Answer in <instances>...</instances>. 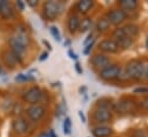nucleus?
<instances>
[{
  "label": "nucleus",
  "instance_id": "18",
  "mask_svg": "<svg viewBox=\"0 0 148 137\" xmlns=\"http://www.w3.org/2000/svg\"><path fill=\"white\" fill-rule=\"evenodd\" d=\"M121 29H123L124 33L127 37L132 38V39H134V37H136L139 35V31H140L139 26L136 24H134V23H127L124 26H121Z\"/></svg>",
  "mask_w": 148,
  "mask_h": 137
},
{
  "label": "nucleus",
  "instance_id": "34",
  "mask_svg": "<svg viewBox=\"0 0 148 137\" xmlns=\"http://www.w3.org/2000/svg\"><path fill=\"white\" fill-rule=\"evenodd\" d=\"M67 54L69 55V58H71L72 60H77V55H76V53H75V52H73V50H72V48H69V50H68Z\"/></svg>",
  "mask_w": 148,
  "mask_h": 137
},
{
  "label": "nucleus",
  "instance_id": "40",
  "mask_svg": "<svg viewBox=\"0 0 148 137\" xmlns=\"http://www.w3.org/2000/svg\"><path fill=\"white\" fill-rule=\"evenodd\" d=\"M146 48L148 50V36H147V38H146Z\"/></svg>",
  "mask_w": 148,
  "mask_h": 137
},
{
  "label": "nucleus",
  "instance_id": "31",
  "mask_svg": "<svg viewBox=\"0 0 148 137\" xmlns=\"http://www.w3.org/2000/svg\"><path fill=\"white\" fill-rule=\"evenodd\" d=\"M134 93H147L148 92V87H135L133 90Z\"/></svg>",
  "mask_w": 148,
  "mask_h": 137
},
{
  "label": "nucleus",
  "instance_id": "6",
  "mask_svg": "<svg viewBox=\"0 0 148 137\" xmlns=\"http://www.w3.org/2000/svg\"><path fill=\"white\" fill-rule=\"evenodd\" d=\"M0 56H1V61H2L1 64H3V66H5L7 69H9V70L15 69L18 64H22V63H23V60L20 59V58H17V56H15L8 48L2 50Z\"/></svg>",
  "mask_w": 148,
  "mask_h": 137
},
{
  "label": "nucleus",
  "instance_id": "43",
  "mask_svg": "<svg viewBox=\"0 0 148 137\" xmlns=\"http://www.w3.org/2000/svg\"><path fill=\"white\" fill-rule=\"evenodd\" d=\"M146 78H148V68H147V73H146Z\"/></svg>",
  "mask_w": 148,
  "mask_h": 137
},
{
  "label": "nucleus",
  "instance_id": "12",
  "mask_svg": "<svg viewBox=\"0 0 148 137\" xmlns=\"http://www.w3.org/2000/svg\"><path fill=\"white\" fill-rule=\"evenodd\" d=\"M97 47H98V50L101 51V53H104V54H105V53L112 54V53H117V52L119 51V48H118L116 41L112 40L111 38L102 39V40L98 43Z\"/></svg>",
  "mask_w": 148,
  "mask_h": 137
},
{
  "label": "nucleus",
  "instance_id": "1",
  "mask_svg": "<svg viewBox=\"0 0 148 137\" xmlns=\"http://www.w3.org/2000/svg\"><path fill=\"white\" fill-rule=\"evenodd\" d=\"M147 68H148V66L145 62H142L140 60H131L125 66L126 77L131 78V79H135V81L146 78Z\"/></svg>",
  "mask_w": 148,
  "mask_h": 137
},
{
  "label": "nucleus",
  "instance_id": "30",
  "mask_svg": "<svg viewBox=\"0 0 148 137\" xmlns=\"http://www.w3.org/2000/svg\"><path fill=\"white\" fill-rule=\"evenodd\" d=\"M15 7H16V9H15V10L23 12V10H24V2L18 0V1H16V2H15Z\"/></svg>",
  "mask_w": 148,
  "mask_h": 137
},
{
  "label": "nucleus",
  "instance_id": "3",
  "mask_svg": "<svg viewBox=\"0 0 148 137\" xmlns=\"http://www.w3.org/2000/svg\"><path fill=\"white\" fill-rule=\"evenodd\" d=\"M43 98H44V92L37 85H32V86L28 87L22 93V100L24 102H27L28 105L40 104V101L43 100Z\"/></svg>",
  "mask_w": 148,
  "mask_h": 137
},
{
  "label": "nucleus",
  "instance_id": "38",
  "mask_svg": "<svg viewBox=\"0 0 148 137\" xmlns=\"http://www.w3.org/2000/svg\"><path fill=\"white\" fill-rule=\"evenodd\" d=\"M43 44H44V45H46V47H47V50H49V51H50V50H52L51 44H50L47 40H45V39H44V40H43Z\"/></svg>",
  "mask_w": 148,
  "mask_h": 137
},
{
  "label": "nucleus",
  "instance_id": "11",
  "mask_svg": "<svg viewBox=\"0 0 148 137\" xmlns=\"http://www.w3.org/2000/svg\"><path fill=\"white\" fill-rule=\"evenodd\" d=\"M7 43H8V50H9L15 56H17V58H20V59L23 60V55H24V53L27 52V48H28V47H25L24 45H22L21 43H18L13 36H10V37L8 38Z\"/></svg>",
  "mask_w": 148,
  "mask_h": 137
},
{
  "label": "nucleus",
  "instance_id": "22",
  "mask_svg": "<svg viewBox=\"0 0 148 137\" xmlns=\"http://www.w3.org/2000/svg\"><path fill=\"white\" fill-rule=\"evenodd\" d=\"M131 107H132V102L130 100H121V101H118V104H117L118 111L124 112V113L131 111Z\"/></svg>",
  "mask_w": 148,
  "mask_h": 137
},
{
  "label": "nucleus",
  "instance_id": "10",
  "mask_svg": "<svg viewBox=\"0 0 148 137\" xmlns=\"http://www.w3.org/2000/svg\"><path fill=\"white\" fill-rule=\"evenodd\" d=\"M105 17L108 18L111 25H119L127 18V13H125L120 8H112L108 10Z\"/></svg>",
  "mask_w": 148,
  "mask_h": 137
},
{
  "label": "nucleus",
  "instance_id": "2",
  "mask_svg": "<svg viewBox=\"0 0 148 137\" xmlns=\"http://www.w3.org/2000/svg\"><path fill=\"white\" fill-rule=\"evenodd\" d=\"M65 3L60 1H45L43 3V10L42 15L46 21H54L59 17V15L62 12V7Z\"/></svg>",
  "mask_w": 148,
  "mask_h": 137
},
{
  "label": "nucleus",
  "instance_id": "42",
  "mask_svg": "<svg viewBox=\"0 0 148 137\" xmlns=\"http://www.w3.org/2000/svg\"><path fill=\"white\" fill-rule=\"evenodd\" d=\"M1 7H2V0H0V10H1Z\"/></svg>",
  "mask_w": 148,
  "mask_h": 137
},
{
  "label": "nucleus",
  "instance_id": "35",
  "mask_svg": "<svg viewBox=\"0 0 148 137\" xmlns=\"http://www.w3.org/2000/svg\"><path fill=\"white\" fill-rule=\"evenodd\" d=\"M46 132H47V137H58L56 131H54V129H49Z\"/></svg>",
  "mask_w": 148,
  "mask_h": 137
},
{
  "label": "nucleus",
  "instance_id": "15",
  "mask_svg": "<svg viewBox=\"0 0 148 137\" xmlns=\"http://www.w3.org/2000/svg\"><path fill=\"white\" fill-rule=\"evenodd\" d=\"M79 23H80V17L76 13H71L67 17V21H66V26H67V30L69 33L74 35L75 32H77V29H79Z\"/></svg>",
  "mask_w": 148,
  "mask_h": 137
},
{
  "label": "nucleus",
  "instance_id": "25",
  "mask_svg": "<svg viewBox=\"0 0 148 137\" xmlns=\"http://www.w3.org/2000/svg\"><path fill=\"white\" fill-rule=\"evenodd\" d=\"M50 32H51V35H52V37L57 40V41H60L61 40V36H60V32H59V29L57 28V26H54V25H52L51 28H50Z\"/></svg>",
  "mask_w": 148,
  "mask_h": 137
},
{
  "label": "nucleus",
  "instance_id": "27",
  "mask_svg": "<svg viewBox=\"0 0 148 137\" xmlns=\"http://www.w3.org/2000/svg\"><path fill=\"white\" fill-rule=\"evenodd\" d=\"M94 39H95V35H94V32L91 31V32H89V33H88V36H87V37H86V39L83 40V43H82V44H83V46L88 45V44H89V43H91Z\"/></svg>",
  "mask_w": 148,
  "mask_h": 137
},
{
  "label": "nucleus",
  "instance_id": "14",
  "mask_svg": "<svg viewBox=\"0 0 148 137\" xmlns=\"http://www.w3.org/2000/svg\"><path fill=\"white\" fill-rule=\"evenodd\" d=\"M91 135L94 137H110L113 134V129L106 124H99L91 128Z\"/></svg>",
  "mask_w": 148,
  "mask_h": 137
},
{
  "label": "nucleus",
  "instance_id": "8",
  "mask_svg": "<svg viewBox=\"0 0 148 137\" xmlns=\"http://www.w3.org/2000/svg\"><path fill=\"white\" fill-rule=\"evenodd\" d=\"M89 62L92 66V68L95 70H98V71H101L102 69H104L109 64H111L110 58L104 53H95V54H92L90 60H89Z\"/></svg>",
  "mask_w": 148,
  "mask_h": 137
},
{
  "label": "nucleus",
  "instance_id": "19",
  "mask_svg": "<svg viewBox=\"0 0 148 137\" xmlns=\"http://www.w3.org/2000/svg\"><path fill=\"white\" fill-rule=\"evenodd\" d=\"M110 22L108 21V18L105 17V16H102V17H99L97 21H96V23H95V30L97 31V32H101V33H103V32H105V31H108L109 29H110Z\"/></svg>",
  "mask_w": 148,
  "mask_h": 137
},
{
  "label": "nucleus",
  "instance_id": "5",
  "mask_svg": "<svg viewBox=\"0 0 148 137\" xmlns=\"http://www.w3.org/2000/svg\"><path fill=\"white\" fill-rule=\"evenodd\" d=\"M120 76H121V67L119 64H109L106 68L98 71V77L105 82L119 79Z\"/></svg>",
  "mask_w": 148,
  "mask_h": 137
},
{
  "label": "nucleus",
  "instance_id": "36",
  "mask_svg": "<svg viewBox=\"0 0 148 137\" xmlns=\"http://www.w3.org/2000/svg\"><path fill=\"white\" fill-rule=\"evenodd\" d=\"M47 56H49V52H43V53L40 54V56H39V61H44V60H46Z\"/></svg>",
  "mask_w": 148,
  "mask_h": 137
},
{
  "label": "nucleus",
  "instance_id": "20",
  "mask_svg": "<svg viewBox=\"0 0 148 137\" xmlns=\"http://www.w3.org/2000/svg\"><path fill=\"white\" fill-rule=\"evenodd\" d=\"M112 40H113V39H112ZM114 41H116V44H117V46H118L119 50H128L130 47H132L134 39L127 37V36H123V37L116 39Z\"/></svg>",
  "mask_w": 148,
  "mask_h": 137
},
{
  "label": "nucleus",
  "instance_id": "16",
  "mask_svg": "<svg viewBox=\"0 0 148 137\" xmlns=\"http://www.w3.org/2000/svg\"><path fill=\"white\" fill-rule=\"evenodd\" d=\"M95 6V2L91 0H81L77 1L75 3V9L79 14H87L88 12H90V9Z\"/></svg>",
  "mask_w": 148,
  "mask_h": 137
},
{
  "label": "nucleus",
  "instance_id": "9",
  "mask_svg": "<svg viewBox=\"0 0 148 137\" xmlns=\"http://www.w3.org/2000/svg\"><path fill=\"white\" fill-rule=\"evenodd\" d=\"M30 127L29 122L23 116H17L12 121V130L17 136H24L28 134Z\"/></svg>",
  "mask_w": 148,
  "mask_h": 137
},
{
  "label": "nucleus",
  "instance_id": "13",
  "mask_svg": "<svg viewBox=\"0 0 148 137\" xmlns=\"http://www.w3.org/2000/svg\"><path fill=\"white\" fill-rule=\"evenodd\" d=\"M15 15H16V10L14 8V5L12 2H9V1L2 0V7H1V10H0V17L3 21H8V20L14 18Z\"/></svg>",
  "mask_w": 148,
  "mask_h": 137
},
{
  "label": "nucleus",
  "instance_id": "17",
  "mask_svg": "<svg viewBox=\"0 0 148 137\" xmlns=\"http://www.w3.org/2000/svg\"><path fill=\"white\" fill-rule=\"evenodd\" d=\"M138 5L139 3L136 0H119L118 1V8H120L125 13L134 12L138 8Z\"/></svg>",
  "mask_w": 148,
  "mask_h": 137
},
{
  "label": "nucleus",
  "instance_id": "37",
  "mask_svg": "<svg viewBox=\"0 0 148 137\" xmlns=\"http://www.w3.org/2000/svg\"><path fill=\"white\" fill-rule=\"evenodd\" d=\"M77 114H79V116H80V119H81V122H82V123H84V122L87 121V119H86L84 114L82 113V111H79V112H77Z\"/></svg>",
  "mask_w": 148,
  "mask_h": 137
},
{
  "label": "nucleus",
  "instance_id": "4",
  "mask_svg": "<svg viewBox=\"0 0 148 137\" xmlns=\"http://www.w3.org/2000/svg\"><path fill=\"white\" fill-rule=\"evenodd\" d=\"M24 114L28 117V120L30 122L37 123L39 122L44 115L46 114V107L42 104H36V105H29L28 107H25L24 109Z\"/></svg>",
  "mask_w": 148,
  "mask_h": 137
},
{
  "label": "nucleus",
  "instance_id": "28",
  "mask_svg": "<svg viewBox=\"0 0 148 137\" xmlns=\"http://www.w3.org/2000/svg\"><path fill=\"white\" fill-rule=\"evenodd\" d=\"M132 137H147L146 132L141 129H135L133 132H132Z\"/></svg>",
  "mask_w": 148,
  "mask_h": 137
},
{
  "label": "nucleus",
  "instance_id": "32",
  "mask_svg": "<svg viewBox=\"0 0 148 137\" xmlns=\"http://www.w3.org/2000/svg\"><path fill=\"white\" fill-rule=\"evenodd\" d=\"M38 1L37 0H27V5L29 6V7H31V8H35V7H37L38 6Z\"/></svg>",
  "mask_w": 148,
  "mask_h": 137
},
{
  "label": "nucleus",
  "instance_id": "29",
  "mask_svg": "<svg viewBox=\"0 0 148 137\" xmlns=\"http://www.w3.org/2000/svg\"><path fill=\"white\" fill-rule=\"evenodd\" d=\"M140 106H141V108H142V109L148 111V96H147V97H145V98L141 100Z\"/></svg>",
  "mask_w": 148,
  "mask_h": 137
},
{
  "label": "nucleus",
  "instance_id": "7",
  "mask_svg": "<svg viewBox=\"0 0 148 137\" xmlns=\"http://www.w3.org/2000/svg\"><path fill=\"white\" fill-rule=\"evenodd\" d=\"M91 119L92 121L99 125V124H105L108 122L111 121L112 119V113L110 109L108 108H103V107H95L92 113H91Z\"/></svg>",
  "mask_w": 148,
  "mask_h": 137
},
{
  "label": "nucleus",
  "instance_id": "33",
  "mask_svg": "<svg viewBox=\"0 0 148 137\" xmlns=\"http://www.w3.org/2000/svg\"><path fill=\"white\" fill-rule=\"evenodd\" d=\"M74 68H75V70H76V73H77L79 75H81V74L83 73V70H82V67H81V64H80V62H79V61H76V62H75V64H74Z\"/></svg>",
  "mask_w": 148,
  "mask_h": 137
},
{
  "label": "nucleus",
  "instance_id": "21",
  "mask_svg": "<svg viewBox=\"0 0 148 137\" xmlns=\"http://www.w3.org/2000/svg\"><path fill=\"white\" fill-rule=\"evenodd\" d=\"M91 26H92V18L86 16V17H83V18H80V23H79V29H77V31L81 32V33H83V32L89 31V30L91 29Z\"/></svg>",
  "mask_w": 148,
  "mask_h": 137
},
{
  "label": "nucleus",
  "instance_id": "23",
  "mask_svg": "<svg viewBox=\"0 0 148 137\" xmlns=\"http://www.w3.org/2000/svg\"><path fill=\"white\" fill-rule=\"evenodd\" d=\"M15 81L16 82H20V83H27V82L35 81V77L32 75H30V74H18L15 77Z\"/></svg>",
  "mask_w": 148,
  "mask_h": 137
},
{
  "label": "nucleus",
  "instance_id": "41",
  "mask_svg": "<svg viewBox=\"0 0 148 137\" xmlns=\"http://www.w3.org/2000/svg\"><path fill=\"white\" fill-rule=\"evenodd\" d=\"M2 74V64H1V62H0V75Z\"/></svg>",
  "mask_w": 148,
  "mask_h": 137
},
{
  "label": "nucleus",
  "instance_id": "39",
  "mask_svg": "<svg viewBox=\"0 0 148 137\" xmlns=\"http://www.w3.org/2000/svg\"><path fill=\"white\" fill-rule=\"evenodd\" d=\"M37 137H47V132H45V131H43V132H40Z\"/></svg>",
  "mask_w": 148,
  "mask_h": 137
},
{
  "label": "nucleus",
  "instance_id": "26",
  "mask_svg": "<svg viewBox=\"0 0 148 137\" xmlns=\"http://www.w3.org/2000/svg\"><path fill=\"white\" fill-rule=\"evenodd\" d=\"M95 40H96V39H94L91 43H89L88 45L84 46V48H83V54H84V55H89V54L91 53V50L94 48V45H95Z\"/></svg>",
  "mask_w": 148,
  "mask_h": 137
},
{
  "label": "nucleus",
  "instance_id": "24",
  "mask_svg": "<svg viewBox=\"0 0 148 137\" xmlns=\"http://www.w3.org/2000/svg\"><path fill=\"white\" fill-rule=\"evenodd\" d=\"M71 130H72V122H71V119H69V117H65V120H64V122H62V131H64V134L69 135V134H71Z\"/></svg>",
  "mask_w": 148,
  "mask_h": 137
}]
</instances>
